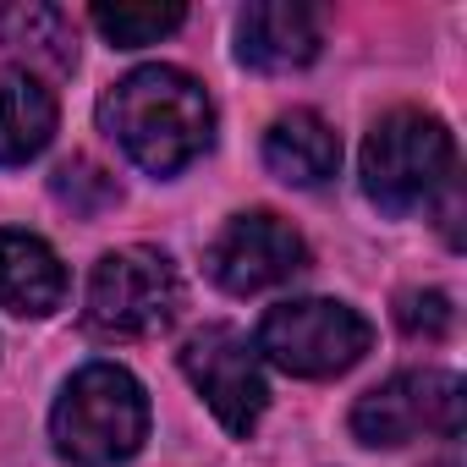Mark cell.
<instances>
[{"instance_id": "2e32d148", "label": "cell", "mask_w": 467, "mask_h": 467, "mask_svg": "<svg viewBox=\"0 0 467 467\" xmlns=\"http://www.w3.org/2000/svg\"><path fill=\"white\" fill-rule=\"evenodd\" d=\"M396 325L412 341H440L451 330V297L445 292H401L396 297Z\"/></svg>"}, {"instance_id": "8992f818", "label": "cell", "mask_w": 467, "mask_h": 467, "mask_svg": "<svg viewBox=\"0 0 467 467\" xmlns=\"http://www.w3.org/2000/svg\"><path fill=\"white\" fill-rule=\"evenodd\" d=\"M182 374L192 379V390L209 401V412L231 429V434H254L265 407H270V385L259 368V352L243 330L231 325H203L182 341Z\"/></svg>"}, {"instance_id": "5b68a950", "label": "cell", "mask_w": 467, "mask_h": 467, "mask_svg": "<svg viewBox=\"0 0 467 467\" xmlns=\"http://www.w3.org/2000/svg\"><path fill=\"white\" fill-rule=\"evenodd\" d=\"M182 275L160 248H116L88 275V330L105 341H138L176 319Z\"/></svg>"}, {"instance_id": "5bb4252c", "label": "cell", "mask_w": 467, "mask_h": 467, "mask_svg": "<svg viewBox=\"0 0 467 467\" xmlns=\"http://www.w3.org/2000/svg\"><path fill=\"white\" fill-rule=\"evenodd\" d=\"M94 28L116 45V50H143V45H160L165 34H176L187 23L182 6H94L88 12Z\"/></svg>"}, {"instance_id": "8fae6325", "label": "cell", "mask_w": 467, "mask_h": 467, "mask_svg": "<svg viewBox=\"0 0 467 467\" xmlns=\"http://www.w3.org/2000/svg\"><path fill=\"white\" fill-rule=\"evenodd\" d=\"M265 165L286 187H319L341 165V138L319 110H292L265 132Z\"/></svg>"}, {"instance_id": "4fadbf2b", "label": "cell", "mask_w": 467, "mask_h": 467, "mask_svg": "<svg viewBox=\"0 0 467 467\" xmlns=\"http://www.w3.org/2000/svg\"><path fill=\"white\" fill-rule=\"evenodd\" d=\"M0 45L56 78L78 67V28L61 6H45V0H17L0 12Z\"/></svg>"}, {"instance_id": "277c9868", "label": "cell", "mask_w": 467, "mask_h": 467, "mask_svg": "<svg viewBox=\"0 0 467 467\" xmlns=\"http://www.w3.org/2000/svg\"><path fill=\"white\" fill-rule=\"evenodd\" d=\"M368 347H374V325L358 308L336 303V297H292V303H275L259 319V341H254V352H265L275 368H286L297 379L347 374Z\"/></svg>"}, {"instance_id": "3957f363", "label": "cell", "mask_w": 467, "mask_h": 467, "mask_svg": "<svg viewBox=\"0 0 467 467\" xmlns=\"http://www.w3.org/2000/svg\"><path fill=\"white\" fill-rule=\"evenodd\" d=\"M456 171L451 127L429 110H390L363 138V192L385 214H412L434 192H445Z\"/></svg>"}, {"instance_id": "52a82bcc", "label": "cell", "mask_w": 467, "mask_h": 467, "mask_svg": "<svg viewBox=\"0 0 467 467\" xmlns=\"http://www.w3.org/2000/svg\"><path fill=\"white\" fill-rule=\"evenodd\" d=\"M352 434L363 445H407L418 434H462V379L451 368H407L352 407Z\"/></svg>"}, {"instance_id": "6da1fadb", "label": "cell", "mask_w": 467, "mask_h": 467, "mask_svg": "<svg viewBox=\"0 0 467 467\" xmlns=\"http://www.w3.org/2000/svg\"><path fill=\"white\" fill-rule=\"evenodd\" d=\"M99 127L149 176H176L214 138V105L198 78L176 67H138L99 99Z\"/></svg>"}, {"instance_id": "7a4b0ae2", "label": "cell", "mask_w": 467, "mask_h": 467, "mask_svg": "<svg viewBox=\"0 0 467 467\" xmlns=\"http://www.w3.org/2000/svg\"><path fill=\"white\" fill-rule=\"evenodd\" d=\"M143 434H149V396L116 363L78 368L50 412V440L72 467H116L138 456Z\"/></svg>"}, {"instance_id": "9a60e30c", "label": "cell", "mask_w": 467, "mask_h": 467, "mask_svg": "<svg viewBox=\"0 0 467 467\" xmlns=\"http://www.w3.org/2000/svg\"><path fill=\"white\" fill-rule=\"evenodd\" d=\"M50 187H56V198L72 203L78 214H99L105 203H116V182H110L94 160H67Z\"/></svg>"}, {"instance_id": "ba28073f", "label": "cell", "mask_w": 467, "mask_h": 467, "mask_svg": "<svg viewBox=\"0 0 467 467\" xmlns=\"http://www.w3.org/2000/svg\"><path fill=\"white\" fill-rule=\"evenodd\" d=\"M297 270H308V243L297 237L281 214H270V209L231 214L225 231L209 243V275L231 297L270 292V286L292 281Z\"/></svg>"}, {"instance_id": "30bf717a", "label": "cell", "mask_w": 467, "mask_h": 467, "mask_svg": "<svg viewBox=\"0 0 467 467\" xmlns=\"http://www.w3.org/2000/svg\"><path fill=\"white\" fill-rule=\"evenodd\" d=\"M61 297H67V270L56 248L34 231L0 225V308L23 319H45L61 308Z\"/></svg>"}, {"instance_id": "7c38bea8", "label": "cell", "mask_w": 467, "mask_h": 467, "mask_svg": "<svg viewBox=\"0 0 467 467\" xmlns=\"http://www.w3.org/2000/svg\"><path fill=\"white\" fill-rule=\"evenodd\" d=\"M56 138V94L28 72H0V165H28Z\"/></svg>"}, {"instance_id": "9c48e42d", "label": "cell", "mask_w": 467, "mask_h": 467, "mask_svg": "<svg viewBox=\"0 0 467 467\" xmlns=\"http://www.w3.org/2000/svg\"><path fill=\"white\" fill-rule=\"evenodd\" d=\"M319 12L297 6V0H259L237 17V56L259 72H297L319 56Z\"/></svg>"}]
</instances>
